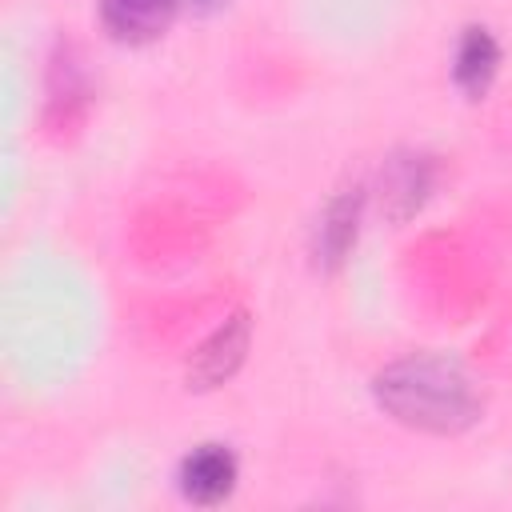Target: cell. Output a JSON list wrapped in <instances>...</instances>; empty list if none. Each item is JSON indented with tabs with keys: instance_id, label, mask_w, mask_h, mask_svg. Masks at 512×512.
Listing matches in <instances>:
<instances>
[{
	"instance_id": "obj_1",
	"label": "cell",
	"mask_w": 512,
	"mask_h": 512,
	"mask_svg": "<svg viewBox=\"0 0 512 512\" xmlns=\"http://www.w3.org/2000/svg\"><path fill=\"white\" fill-rule=\"evenodd\" d=\"M372 404L400 428L420 436H464L484 416V392L476 376L444 352H408L388 360L372 384Z\"/></svg>"
},
{
	"instance_id": "obj_2",
	"label": "cell",
	"mask_w": 512,
	"mask_h": 512,
	"mask_svg": "<svg viewBox=\"0 0 512 512\" xmlns=\"http://www.w3.org/2000/svg\"><path fill=\"white\" fill-rule=\"evenodd\" d=\"M252 348V316L244 308H236L232 316H224L188 356L184 364V384L192 392H216L224 388L248 360Z\"/></svg>"
},
{
	"instance_id": "obj_3",
	"label": "cell",
	"mask_w": 512,
	"mask_h": 512,
	"mask_svg": "<svg viewBox=\"0 0 512 512\" xmlns=\"http://www.w3.org/2000/svg\"><path fill=\"white\" fill-rule=\"evenodd\" d=\"M364 208H368V188L364 184H348V188L332 192L328 204L320 208L316 228H312V264L324 276H336L348 264V256L356 252Z\"/></svg>"
},
{
	"instance_id": "obj_4",
	"label": "cell",
	"mask_w": 512,
	"mask_h": 512,
	"mask_svg": "<svg viewBox=\"0 0 512 512\" xmlns=\"http://www.w3.org/2000/svg\"><path fill=\"white\" fill-rule=\"evenodd\" d=\"M436 180H440V164L432 152H420V148H400L384 160L380 168V208L392 224H408L436 192Z\"/></svg>"
},
{
	"instance_id": "obj_5",
	"label": "cell",
	"mask_w": 512,
	"mask_h": 512,
	"mask_svg": "<svg viewBox=\"0 0 512 512\" xmlns=\"http://www.w3.org/2000/svg\"><path fill=\"white\" fill-rule=\"evenodd\" d=\"M236 484H240V456L224 440H204L188 448L184 460L176 464V488L196 508H216L232 500Z\"/></svg>"
},
{
	"instance_id": "obj_6",
	"label": "cell",
	"mask_w": 512,
	"mask_h": 512,
	"mask_svg": "<svg viewBox=\"0 0 512 512\" xmlns=\"http://www.w3.org/2000/svg\"><path fill=\"white\" fill-rule=\"evenodd\" d=\"M184 0H96V16L108 40L124 48H148L168 36Z\"/></svg>"
},
{
	"instance_id": "obj_7",
	"label": "cell",
	"mask_w": 512,
	"mask_h": 512,
	"mask_svg": "<svg viewBox=\"0 0 512 512\" xmlns=\"http://www.w3.org/2000/svg\"><path fill=\"white\" fill-rule=\"evenodd\" d=\"M504 64V48L488 24H464L452 48V84L464 100H484Z\"/></svg>"
},
{
	"instance_id": "obj_8",
	"label": "cell",
	"mask_w": 512,
	"mask_h": 512,
	"mask_svg": "<svg viewBox=\"0 0 512 512\" xmlns=\"http://www.w3.org/2000/svg\"><path fill=\"white\" fill-rule=\"evenodd\" d=\"M228 0H184V8H192L196 16H212V12H220Z\"/></svg>"
}]
</instances>
